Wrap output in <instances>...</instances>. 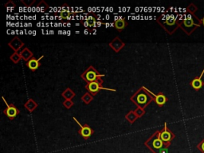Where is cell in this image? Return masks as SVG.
<instances>
[{"mask_svg":"<svg viewBox=\"0 0 204 153\" xmlns=\"http://www.w3.org/2000/svg\"><path fill=\"white\" fill-rule=\"evenodd\" d=\"M105 75L100 74L98 72V70H96L93 66H90L88 69H86L85 72L81 74V78L84 79L87 83L93 82L95 81L101 79V76H104Z\"/></svg>","mask_w":204,"mask_h":153,"instance_id":"cell-1","label":"cell"},{"mask_svg":"<svg viewBox=\"0 0 204 153\" xmlns=\"http://www.w3.org/2000/svg\"><path fill=\"white\" fill-rule=\"evenodd\" d=\"M102 85H103V81L101 79H98V80L93 81V82L87 83V85H85V89L88 90L89 93H90L92 95L94 96L98 93L101 89L109 90L108 89L103 88Z\"/></svg>","mask_w":204,"mask_h":153,"instance_id":"cell-2","label":"cell"},{"mask_svg":"<svg viewBox=\"0 0 204 153\" xmlns=\"http://www.w3.org/2000/svg\"><path fill=\"white\" fill-rule=\"evenodd\" d=\"M2 100L4 101V102H5V104L6 105V109H5L3 111V113H5V115H6L8 117H9L10 120H13V119L15 118L16 117H17V115L19 114V110L17 109V108L15 106V105H13V104H11V105H9V104L7 103V102L5 101V99H4V97H2Z\"/></svg>","mask_w":204,"mask_h":153,"instance_id":"cell-3","label":"cell"},{"mask_svg":"<svg viewBox=\"0 0 204 153\" xmlns=\"http://www.w3.org/2000/svg\"><path fill=\"white\" fill-rule=\"evenodd\" d=\"M109 46H110V47L112 48L115 52L117 53V52H119L121 49H123V48L124 47L125 44H124V42H123L122 41L120 40L118 37H116V38L109 43Z\"/></svg>","mask_w":204,"mask_h":153,"instance_id":"cell-4","label":"cell"},{"mask_svg":"<svg viewBox=\"0 0 204 153\" xmlns=\"http://www.w3.org/2000/svg\"><path fill=\"white\" fill-rule=\"evenodd\" d=\"M160 139L163 140V142H165L168 144H170V141L172 140V139L173 138V135L170 131L168 130L167 128V124H165V127H164V131L160 132Z\"/></svg>","mask_w":204,"mask_h":153,"instance_id":"cell-5","label":"cell"},{"mask_svg":"<svg viewBox=\"0 0 204 153\" xmlns=\"http://www.w3.org/2000/svg\"><path fill=\"white\" fill-rule=\"evenodd\" d=\"M94 131L89 126L88 124H85L84 126L81 128L80 130L78 131V133L85 140L89 139L94 134Z\"/></svg>","mask_w":204,"mask_h":153,"instance_id":"cell-6","label":"cell"},{"mask_svg":"<svg viewBox=\"0 0 204 153\" xmlns=\"http://www.w3.org/2000/svg\"><path fill=\"white\" fill-rule=\"evenodd\" d=\"M8 46L11 48L12 50H15V52H18V50H20L23 46H24V43L22 42L19 38H14L10 42L8 43Z\"/></svg>","mask_w":204,"mask_h":153,"instance_id":"cell-7","label":"cell"},{"mask_svg":"<svg viewBox=\"0 0 204 153\" xmlns=\"http://www.w3.org/2000/svg\"><path fill=\"white\" fill-rule=\"evenodd\" d=\"M42 57H43V56H42L41 57H39L38 59H36V58H35V57H33L30 60V61H27V67H28L29 69H31V70L35 71L37 69H38V67L41 65L40 60L42 59Z\"/></svg>","mask_w":204,"mask_h":153,"instance_id":"cell-8","label":"cell"},{"mask_svg":"<svg viewBox=\"0 0 204 153\" xmlns=\"http://www.w3.org/2000/svg\"><path fill=\"white\" fill-rule=\"evenodd\" d=\"M136 96H137V97L135 98V101H136L135 104L139 105V107L143 108L148 104V96L149 95H146V94L144 93H141V94H138V95Z\"/></svg>","mask_w":204,"mask_h":153,"instance_id":"cell-9","label":"cell"},{"mask_svg":"<svg viewBox=\"0 0 204 153\" xmlns=\"http://www.w3.org/2000/svg\"><path fill=\"white\" fill-rule=\"evenodd\" d=\"M144 89L146 90V91H148V92L152 94V95L154 96L155 101H156V103L157 105H159V106H163V105H164V104H165L167 102V98H166V97H165V96L164 95V94L160 93V94H158V95H155V94L152 93L151 91H149V90L148 89L144 88Z\"/></svg>","mask_w":204,"mask_h":153,"instance_id":"cell-10","label":"cell"},{"mask_svg":"<svg viewBox=\"0 0 204 153\" xmlns=\"http://www.w3.org/2000/svg\"><path fill=\"white\" fill-rule=\"evenodd\" d=\"M20 55L22 57V59L25 61H29L34 56L32 52L29 50L28 48H24L20 53Z\"/></svg>","mask_w":204,"mask_h":153,"instance_id":"cell-11","label":"cell"},{"mask_svg":"<svg viewBox=\"0 0 204 153\" xmlns=\"http://www.w3.org/2000/svg\"><path fill=\"white\" fill-rule=\"evenodd\" d=\"M204 74V69L202 70V73H201V76H199V77H198V78H195L194 80L191 81V86H192L193 88L195 89V90H198L200 89L201 88H202V75Z\"/></svg>","mask_w":204,"mask_h":153,"instance_id":"cell-12","label":"cell"},{"mask_svg":"<svg viewBox=\"0 0 204 153\" xmlns=\"http://www.w3.org/2000/svg\"><path fill=\"white\" fill-rule=\"evenodd\" d=\"M24 106H25L26 109H27L30 113H32V112L38 107V104L33 99H29L28 101L26 102Z\"/></svg>","mask_w":204,"mask_h":153,"instance_id":"cell-13","label":"cell"},{"mask_svg":"<svg viewBox=\"0 0 204 153\" xmlns=\"http://www.w3.org/2000/svg\"><path fill=\"white\" fill-rule=\"evenodd\" d=\"M152 147H154L155 149H161V148H163V146H164V142H163V140L160 139V134H158V137L156 138V139H155V140H153L152 143Z\"/></svg>","mask_w":204,"mask_h":153,"instance_id":"cell-14","label":"cell"},{"mask_svg":"<svg viewBox=\"0 0 204 153\" xmlns=\"http://www.w3.org/2000/svg\"><path fill=\"white\" fill-rule=\"evenodd\" d=\"M61 95H62V97L65 98V100H72L73 98L74 97L75 93H74V92L71 89L67 88L66 89H65V91L62 93Z\"/></svg>","mask_w":204,"mask_h":153,"instance_id":"cell-15","label":"cell"},{"mask_svg":"<svg viewBox=\"0 0 204 153\" xmlns=\"http://www.w3.org/2000/svg\"><path fill=\"white\" fill-rule=\"evenodd\" d=\"M125 118L126 120H128V121H129L131 124H132V123H134L136 121V119L138 118V117L136 116V114H135V111H130L129 113L125 116Z\"/></svg>","mask_w":204,"mask_h":153,"instance_id":"cell-16","label":"cell"},{"mask_svg":"<svg viewBox=\"0 0 204 153\" xmlns=\"http://www.w3.org/2000/svg\"><path fill=\"white\" fill-rule=\"evenodd\" d=\"M93 99H94V97H93V95H92L90 93H85L84 95L82 96L81 97V101L83 102H85V104H90V102L93 101Z\"/></svg>","mask_w":204,"mask_h":153,"instance_id":"cell-17","label":"cell"},{"mask_svg":"<svg viewBox=\"0 0 204 153\" xmlns=\"http://www.w3.org/2000/svg\"><path fill=\"white\" fill-rule=\"evenodd\" d=\"M126 27V22L124 19H119L115 22V27L117 30H123Z\"/></svg>","mask_w":204,"mask_h":153,"instance_id":"cell-18","label":"cell"},{"mask_svg":"<svg viewBox=\"0 0 204 153\" xmlns=\"http://www.w3.org/2000/svg\"><path fill=\"white\" fill-rule=\"evenodd\" d=\"M10 59L14 63L17 64L18 62H19V61L22 59V57H21V55H20V54H19L18 52H15L13 54L10 55Z\"/></svg>","mask_w":204,"mask_h":153,"instance_id":"cell-19","label":"cell"},{"mask_svg":"<svg viewBox=\"0 0 204 153\" xmlns=\"http://www.w3.org/2000/svg\"><path fill=\"white\" fill-rule=\"evenodd\" d=\"M59 19H68V20H70L71 17H70V12L69 11H61L60 13V18Z\"/></svg>","mask_w":204,"mask_h":153,"instance_id":"cell-20","label":"cell"},{"mask_svg":"<svg viewBox=\"0 0 204 153\" xmlns=\"http://www.w3.org/2000/svg\"><path fill=\"white\" fill-rule=\"evenodd\" d=\"M135 114H136V116H137L138 117H143L144 115L145 111H144V109L143 108L138 107L137 109L135 110Z\"/></svg>","mask_w":204,"mask_h":153,"instance_id":"cell-21","label":"cell"},{"mask_svg":"<svg viewBox=\"0 0 204 153\" xmlns=\"http://www.w3.org/2000/svg\"><path fill=\"white\" fill-rule=\"evenodd\" d=\"M183 25L187 27H191L194 25V21L191 19H185V20H183Z\"/></svg>","mask_w":204,"mask_h":153,"instance_id":"cell-22","label":"cell"},{"mask_svg":"<svg viewBox=\"0 0 204 153\" xmlns=\"http://www.w3.org/2000/svg\"><path fill=\"white\" fill-rule=\"evenodd\" d=\"M63 105H64L66 109H70L73 105V102L72 101V100H65V101L63 102Z\"/></svg>","mask_w":204,"mask_h":153,"instance_id":"cell-23","label":"cell"},{"mask_svg":"<svg viewBox=\"0 0 204 153\" xmlns=\"http://www.w3.org/2000/svg\"><path fill=\"white\" fill-rule=\"evenodd\" d=\"M88 22H89V24H90V27H97V26H96L97 25V23H96L95 19H94V17H93V16H90V17H89Z\"/></svg>","mask_w":204,"mask_h":153,"instance_id":"cell-24","label":"cell"},{"mask_svg":"<svg viewBox=\"0 0 204 153\" xmlns=\"http://www.w3.org/2000/svg\"><path fill=\"white\" fill-rule=\"evenodd\" d=\"M197 147H198V149L199 150V151H201L202 153H204V140H202L201 143H198Z\"/></svg>","mask_w":204,"mask_h":153,"instance_id":"cell-25","label":"cell"},{"mask_svg":"<svg viewBox=\"0 0 204 153\" xmlns=\"http://www.w3.org/2000/svg\"><path fill=\"white\" fill-rule=\"evenodd\" d=\"M175 23H176V19H174V18H171V19H168V20L166 21V23L168 24V25L169 26H172L175 24Z\"/></svg>","mask_w":204,"mask_h":153,"instance_id":"cell-26","label":"cell"},{"mask_svg":"<svg viewBox=\"0 0 204 153\" xmlns=\"http://www.w3.org/2000/svg\"><path fill=\"white\" fill-rule=\"evenodd\" d=\"M158 153H168V148L165 147V148H161V149L159 150Z\"/></svg>","mask_w":204,"mask_h":153,"instance_id":"cell-27","label":"cell"},{"mask_svg":"<svg viewBox=\"0 0 204 153\" xmlns=\"http://www.w3.org/2000/svg\"><path fill=\"white\" fill-rule=\"evenodd\" d=\"M84 27H90V24H89V22H88V20H87V21H85L84 23Z\"/></svg>","mask_w":204,"mask_h":153,"instance_id":"cell-28","label":"cell"},{"mask_svg":"<svg viewBox=\"0 0 204 153\" xmlns=\"http://www.w3.org/2000/svg\"><path fill=\"white\" fill-rule=\"evenodd\" d=\"M87 34H88V30H85V35H87Z\"/></svg>","mask_w":204,"mask_h":153,"instance_id":"cell-29","label":"cell"},{"mask_svg":"<svg viewBox=\"0 0 204 153\" xmlns=\"http://www.w3.org/2000/svg\"><path fill=\"white\" fill-rule=\"evenodd\" d=\"M202 24H203V26H204V18L202 19Z\"/></svg>","mask_w":204,"mask_h":153,"instance_id":"cell-30","label":"cell"}]
</instances>
